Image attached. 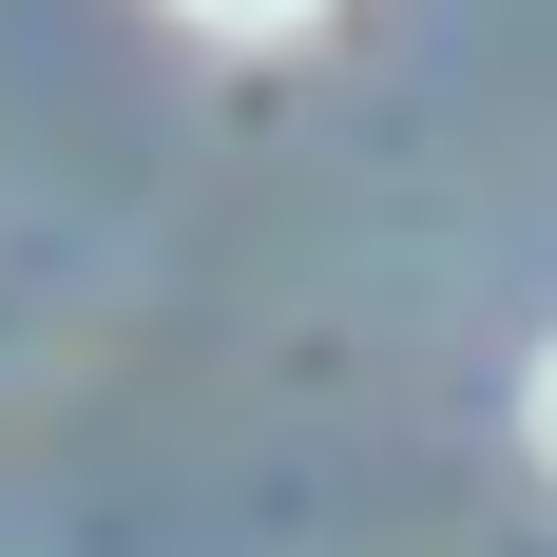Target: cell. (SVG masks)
Instances as JSON below:
<instances>
[{"label": "cell", "mask_w": 557, "mask_h": 557, "mask_svg": "<svg viewBox=\"0 0 557 557\" xmlns=\"http://www.w3.org/2000/svg\"><path fill=\"white\" fill-rule=\"evenodd\" d=\"M173 20H212V39H288V20H327V0H173Z\"/></svg>", "instance_id": "1"}, {"label": "cell", "mask_w": 557, "mask_h": 557, "mask_svg": "<svg viewBox=\"0 0 557 557\" xmlns=\"http://www.w3.org/2000/svg\"><path fill=\"white\" fill-rule=\"evenodd\" d=\"M519 443H539V481H557V346H539V385H519Z\"/></svg>", "instance_id": "2"}]
</instances>
